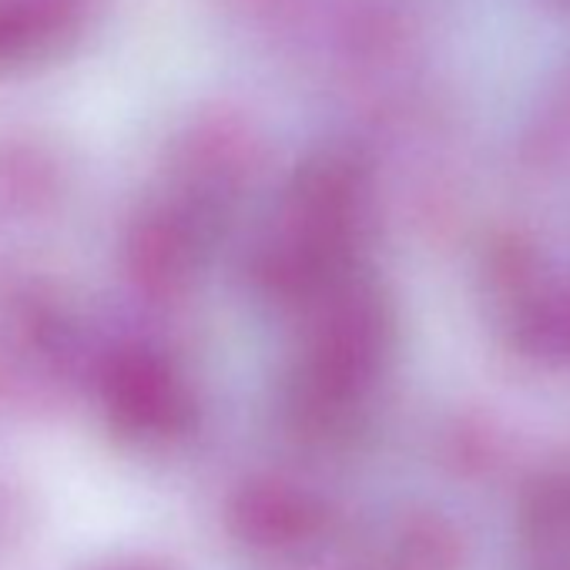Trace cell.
Masks as SVG:
<instances>
[{
    "label": "cell",
    "instance_id": "obj_1",
    "mask_svg": "<svg viewBox=\"0 0 570 570\" xmlns=\"http://www.w3.org/2000/svg\"><path fill=\"white\" fill-rule=\"evenodd\" d=\"M366 212V178L343 155L313 158L293 181L282 228L268 242L258 275L268 293L303 299L330 293Z\"/></svg>",
    "mask_w": 570,
    "mask_h": 570
},
{
    "label": "cell",
    "instance_id": "obj_2",
    "mask_svg": "<svg viewBox=\"0 0 570 570\" xmlns=\"http://www.w3.org/2000/svg\"><path fill=\"white\" fill-rule=\"evenodd\" d=\"M386 313L373 293L330 303L296 383V413L309 430H336L366 396L386 353Z\"/></svg>",
    "mask_w": 570,
    "mask_h": 570
},
{
    "label": "cell",
    "instance_id": "obj_3",
    "mask_svg": "<svg viewBox=\"0 0 570 570\" xmlns=\"http://www.w3.org/2000/svg\"><path fill=\"white\" fill-rule=\"evenodd\" d=\"M105 406L111 423L141 440H158L185 423L188 400L178 373L151 350H125L108 363Z\"/></svg>",
    "mask_w": 570,
    "mask_h": 570
},
{
    "label": "cell",
    "instance_id": "obj_4",
    "mask_svg": "<svg viewBox=\"0 0 570 570\" xmlns=\"http://www.w3.org/2000/svg\"><path fill=\"white\" fill-rule=\"evenodd\" d=\"M85 14V0H0V71L61 48Z\"/></svg>",
    "mask_w": 570,
    "mask_h": 570
},
{
    "label": "cell",
    "instance_id": "obj_5",
    "mask_svg": "<svg viewBox=\"0 0 570 570\" xmlns=\"http://www.w3.org/2000/svg\"><path fill=\"white\" fill-rule=\"evenodd\" d=\"M235 523H238V533L255 547L296 550L316 537L320 510L303 493L265 483V487H252L238 497Z\"/></svg>",
    "mask_w": 570,
    "mask_h": 570
}]
</instances>
